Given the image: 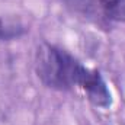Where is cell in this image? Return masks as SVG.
I'll return each instance as SVG.
<instances>
[{"instance_id":"cell-3","label":"cell","mask_w":125,"mask_h":125,"mask_svg":"<svg viewBox=\"0 0 125 125\" xmlns=\"http://www.w3.org/2000/svg\"><path fill=\"white\" fill-rule=\"evenodd\" d=\"M105 18L115 22H125V0H97Z\"/></svg>"},{"instance_id":"cell-2","label":"cell","mask_w":125,"mask_h":125,"mask_svg":"<svg viewBox=\"0 0 125 125\" xmlns=\"http://www.w3.org/2000/svg\"><path fill=\"white\" fill-rule=\"evenodd\" d=\"M90 103H93L97 108H109L112 105V94L108 89L106 82L103 80L102 74L97 70H90L87 71L82 86H80Z\"/></svg>"},{"instance_id":"cell-5","label":"cell","mask_w":125,"mask_h":125,"mask_svg":"<svg viewBox=\"0 0 125 125\" xmlns=\"http://www.w3.org/2000/svg\"><path fill=\"white\" fill-rule=\"evenodd\" d=\"M67 6H70L73 10L86 15V16H94V0H65Z\"/></svg>"},{"instance_id":"cell-1","label":"cell","mask_w":125,"mask_h":125,"mask_svg":"<svg viewBox=\"0 0 125 125\" xmlns=\"http://www.w3.org/2000/svg\"><path fill=\"white\" fill-rule=\"evenodd\" d=\"M35 70L39 80L51 89L68 90L82 86L89 68L60 47L41 44L35 55Z\"/></svg>"},{"instance_id":"cell-4","label":"cell","mask_w":125,"mask_h":125,"mask_svg":"<svg viewBox=\"0 0 125 125\" xmlns=\"http://www.w3.org/2000/svg\"><path fill=\"white\" fill-rule=\"evenodd\" d=\"M25 32H26V28L19 21L0 18V41L16 39V38L22 36Z\"/></svg>"}]
</instances>
